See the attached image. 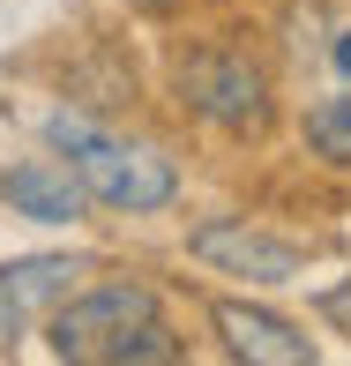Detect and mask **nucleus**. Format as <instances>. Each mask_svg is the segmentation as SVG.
Wrapping results in <instances>:
<instances>
[{"label": "nucleus", "instance_id": "nucleus-1", "mask_svg": "<svg viewBox=\"0 0 351 366\" xmlns=\"http://www.w3.org/2000/svg\"><path fill=\"white\" fill-rule=\"evenodd\" d=\"M45 344L53 359H75V366H157V359H179V337L164 329V307L149 285H90L75 299H60L45 314Z\"/></svg>", "mask_w": 351, "mask_h": 366}, {"label": "nucleus", "instance_id": "nucleus-2", "mask_svg": "<svg viewBox=\"0 0 351 366\" xmlns=\"http://www.w3.org/2000/svg\"><path fill=\"white\" fill-rule=\"evenodd\" d=\"M45 135H53V149L75 164L82 194L105 209H127V217H157V209L179 202V164L164 157L157 142L142 135H112V127L82 120V112H53L45 120Z\"/></svg>", "mask_w": 351, "mask_h": 366}, {"label": "nucleus", "instance_id": "nucleus-3", "mask_svg": "<svg viewBox=\"0 0 351 366\" xmlns=\"http://www.w3.org/2000/svg\"><path fill=\"white\" fill-rule=\"evenodd\" d=\"M179 97H187L194 120H209L217 135H239V142L270 135V120H277L270 75L247 53H187L179 60Z\"/></svg>", "mask_w": 351, "mask_h": 366}, {"label": "nucleus", "instance_id": "nucleus-4", "mask_svg": "<svg viewBox=\"0 0 351 366\" xmlns=\"http://www.w3.org/2000/svg\"><path fill=\"white\" fill-rule=\"evenodd\" d=\"M187 254L209 262V269L224 277H247V285H299V269H307V247L277 239V232L247 224V217H209L187 232Z\"/></svg>", "mask_w": 351, "mask_h": 366}, {"label": "nucleus", "instance_id": "nucleus-5", "mask_svg": "<svg viewBox=\"0 0 351 366\" xmlns=\"http://www.w3.org/2000/svg\"><path fill=\"white\" fill-rule=\"evenodd\" d=\"M209 322H217V337H224L232 359H254V366H314V337L299 322H284V314H270V307L217 299Z\"/></svg>", "mask_w": 351, "mask_h": 366}, {"label": "nucleus", "instance_id": "nucleus-6", "mask_svg": "<svg viewBox=\"0 0 351 366\" xmlns=\"http://www.w3.org/2000/svg\"><path fill=\"white\" fill-rule=\"evenodd\" d=\"M0 202H8L15 217H30V224H75L82 209H90V194H82L75 164H60V157H23V164L0 172Z\"/></svg>", "mask_w": 351, "mask_h": 366}, {"label": "nucleus", "instance_id": "nucleus-7", "mask_svg": "<svg viewBox=\"0 0 351 366\" xmlns=\"http://www.w3.org/2000/svg\"><path fill=\"white\" fill-rule=\"evenodd\" d=\"M75 277H82V269H75L68 254H30V262H8V269H0V344H8L23 322H38L53 299H68Z\"/></svg>", "mask_w": 351, "mask_h": 366}, {"label": "nucleus", "instance_id": "nucleus-8", "mask_svg": "<svg viewBox=\"0 0 351 366\" xmlns=\"http://www.w3.org/2000/svg\"><path fill=\"white\" fill-rule=\"evenodd\" d=\"M307 142H314V157H322V164H351V90L307 105Z\"/></svg>", "mask_w": 351, "mask_h": 366}, {"label": "nucleus", "instance_id": "nucleus-9", "mask_svg": "<svg viewBox=\"0 0 351 366\" xmlns=\"http://www.w3.org/2000/svg\"><path fill=\"white\" fill-rule=\"evenodd\" d=\"M329 53H337V75L351 82V30H337V45H329Z\"/></svg>", "mask_w": 351, "mask_h": 366}, {"label": "nucleus", "instance_id": "nucleus-10", "mask_svg": "<svg viewBox=\"0 0 351 366\" xmlns=\"http://www.w3.org/2000/svg\"><path fill=\"white\" fill-rule=\"evenodd\" d=\"M135 8H149V15H164V8H172V0H135Z\"/></svg>", "mask_w": 351, "mask_h": 366}]
</instances>
